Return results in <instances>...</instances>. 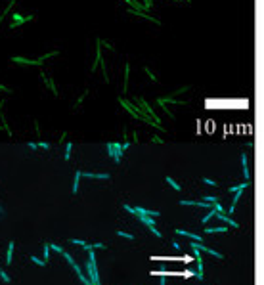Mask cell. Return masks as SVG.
<instances>
[{"instance_id": "obj_24", "label": "cell", "mask_w": 264, "mask_h": 285, "mask_svg": "<svg viewBox=\"0 0 264 285\" xmlns=\"http://www.w3.org/2000/svg\"><path fill=\"white\" fill-rule=\"evenodd\" d=\"M167 184H170V186H172V189H176V191H182V186H180L176 180H172L170 176H167Z\"/></svg>"}, {"instance_id": "obj_50", "label": "cell", "mask_w": 264, "mask_h": 285, "mask_svg": "<svg viewBox=\"0 0 264 285\" xmlns=\"http://www.w3.org/2000/svg\"><path fill=\"white\" fill-rule=\"evenodd\" d=\"M0 216H4V209L2 207H0Z\"/></svg>"}, {"instance_id": "obj_46", "label": "cell", "mask_w": 264, "mask_h": 285, "mask_svg": "<svg viewBox=\"0 0 264 285\" xmlns=\"http://www.w3.org/2000/svg\"><path fill=\"white\" fill-rule=\"evenodd\" d=\"M128 147H130V142H128V140H125V144H123V151H125V149H128Z\"/></svg>"}, {"instance_id": "obj_34", "label": "cell", "mask_w": 264, "mask_h": 285, "mask_svg": "<svg viewBox=\"0 0 264 285\" xmlns=\"http://www.w3.org/2000/svg\"><path fill=\"white\" fill-rule=\"evenodd\" d=\"M149 230H151V234H153V235H155V237H163V234H161L159 230H157V228H155V226H149Z\"/></svg>"}, {"instance_id": "obj_21", "label": "cell", "mask_w": 264, "mask_h": 285, "mask_svg": "<svg viewBox=\"0 0 264 285\" xmlns=\"http://www.w3.org/2000/svg\"><path fill=\"white\" fill-rule=\"evenodd\" d=\"M59 54V50H52V52H48V54H44V56H40V58H37L40 63H44L46 60H50V58H54V56H58Z\"/></svg>"}, {"instance_id": "obj_27", "label": "cell", "mask_w": 264, "mask_h": 285, "mask_svg": "<svg viewBox=\"0 0 264 285\" xmlns=\"http://www.w3.org/2000/svg\"><path fill=\"white\" fill-rule=\"evenodd\" d=\"M144 73H146V75H147V77L151 78V82H157V77H155V75L151 73V69H149V67H144Z\"/></svg>"}, {"instance_id": "obj_10", "label": "cell", "mask_w": 264, "mask_h": 285, "mask_svg": "<svg viewBox=\"0 0 264 285\" xmlns=\"http://www.w3.org/2000/svg\"><path fill=\"white\" fill-rule=\"evenodd\" d=\"M193 251V255L197 258V279H203V258H201V251H197V249H191Z\"/></svg>"}, {"instance_id": "obj_22", "label": "cell", "mask_w": 264, "mask_h": 285, "mask_svg": "<svg viewBox=\"0 0 264 285\" xmlns=\"http://www.w3.org/2000/svg\"><path fill=\"white\" fill-rule=\"evenodd\" d=\"M125 2L126 4H130V6H136L134 10H140V12H144V10H147L144 4H142V2H138V0H125Z\"/></svg>"}, {"instance_id": "obj_20", "label": "cell", "mask_w": 264, "mask_h": 285, "mask_svg": "<svg viewBox=\"0 0 264 285\" xmlns=\"http://www.w3.org/2000/svg\"><path fill=\"white\" fill-rule=\"evenodd\" d=\"M249 186H251V182L245 180V182H241V184H237V186H234V188H230L228 191H230V193H234V191H239V189H247Z\"/></svg>"}, {"instance_id": "obj_38", "label": "cell", "mask_w": 264, "mask_h": 285, "mask_svg": "<svg viewBox=\"0 0 264 285\" xmlns=\"http://www.w3.org/2000/svg\"><path fill=\"white\" fill-rule=\"evenodd\" d=\"M71 243H73V245H81V247H82L86 241H84V239H71Z\"/></svg>"}, {"instance_id": "obj_28", "label": "cell", "mask_w": 264, "mask_h": 285, "mask_svg": "<svg viewBox=\"0 0 264 285\" xmlns=\"http://www.w3.org/2000/svg\"><path fill=\"white\" fill-rule=\"evenodd\" d=\"M44 262H48V256H50V243H44Z\"/></svg>"}, {"instance_id": "obj_26", "label": "cell", "mask_w": 264, "mask_h": 285, "mask_svg": "<svg viewBox=\"0 0 264 285\" xmlns=\"http://www.w3.org/2000/svg\"><path fill=\"white\" fill-rule=\"evenodd\" d=\"M214 214H216V211H214V209H211V211H209V212L203 216V220H201V222H203V224H207L209 220H213V218H214Z\"/></svg>"}, {"instance_id": "obj_14", "label": "cell", "mask_w": 264, "mask_h": 285, "mask_svg": "<svg viewBox=\"0 0 264 285\" xmlns=\"http://www.w3.org/2000/svg\"><path fill=\"white\" fill-rule=\"evenodd\" d=\"M84 178H96V180H109L111 174H96V172H82Z\"/></svg>"}, {"instance_id": "obj_13", "label": "cell", "mask_w": 264, "mask_h": 285, "mask_svg": "<svg viewBox=\"0 0 264 285\" xmlns=\"http://www.w3.org/2000/svg\"><path fill=\"white\" fill-rule=\"evenodd\" d=\"M247 161H249L247 153H241V167H243V176H245V180L249 182V178H251V172H249V165H247Z\"/></svg>"}, {"instance_id": "obj_11", "label": "cell", "mask_w": 264, "mask_h": 285, "mask_svg": "<svg viewBox=\"0 0 264 285\" xmlns=\"http://www.w3.org/2000/svg\"><path fill=\"white\" fill-rule=\"evenodd\" d=\"M157 104H176V105H186L188 101L176 100V98H172V96H165V98H157Z\"/></svg>"}, {"instance_id": "obj_39", "label": "cell", "mask_w": 264, "mask_h": 285, "mask_svg": "<svg viewBox=\"0 0 264 285\" xmlns=\"http://www.w3.org/2000/svg\"><path fill=\"white\" fill-rule=\"evenodd\" d=\"M37 145H38V147H42V149H50V144H46V142H38Z\"/></svg>"}, {"instance_id": "obj_3", "label": "cell", "mask_w": 264, "mask_h": 285, "mask_svg": "<svg viewBox=\"0 0 264 285\" xmlns=\"http://www.w3.org/2000/svg\"><path fill=\"white\" fill-rule=\"evenodd\" d=\"M125 211H128L132 214H144V216H151V218H159V211H151V209H144V207H130V205H125Z\"/></svg>"}, {"instance_id": "obj_8", "label": "cell", "mask_w": 264, "mask_h": 285, "mask_svg": "<svg viewBox=\"0 0 264 285\" xmlns=\"http://www.w3.org/2000/svg\"><path fill=\"white\" fill-rule=\"evenodd\" d=\"M12 61L14 63H21V65H35V67H40L42 65L38 60H27V58H21V56H14Z\"/></svg>"}, {"instance_id": "obj_49", "label": "cell", "mask_w": 264, "mask_h": 285, "mask_svg": "<svg viewBox=\"0 0 264 285\" xmlns=\"http://www.w3.org/2000/svg\"><path fill=\"white\" fill-rule=\"evenodd\" d=\"M178 2H182V0H178ZM184 2H186V4H191V0H184Z\"/></svg>"}, {"instance_id": "obj_4", "label": "cell", "mask_w": 264, "mask_h": 285, "mask_svg": "<svg viewBox=\"0 0 264 285\" xmlns=\"http://www.w3.org/2000/svg\"><path fill=\"white\" fill-rule=\"evenodd\" d=\"M190 247H191V249H197V251H201V253H209V255H211V256H214V258H220V260L224 258V255H222V253H218V251H214V249H211V247H207V245H203V243L191 241V243H190Z\"/></svg>"}, {"instance_id": "obj_48", "label": "cell", "mask_w": 264, "mask_h": 285, "mask_svg": "<svg viewBox=\"0 0 264 285\" xmlns=\"http://www.w3.org/2000/svg\"><path fill=\"white\" fill-rule=\"evenodd\" d=\"M159 285H167V278H165V276H161V281H159Z\"/></svg>"}, {"instance_id": "obj_12", "label": "cell", "mask_w": 264, "mask_h": 285, "mask_svg": "<svg viewBox=\"0 0 264 285\" xmlns=\"http://www.w3.org/2000/svg\"><path fill=\"white\" fill-rule=\"evenodd\" d=\"M176 235H186V237H190L191 241H197V243H201V235H197V234H191V232H186V230H180V228H176L174 230Z\"/></svg>"}, {"instance_id": "obj_36", "label": "cell", "mask_w": 264, "mask_h": 285, "mask_svg": "<svg viewBox=\"0 0 264 285\" xmlns=\"http://www.w3.org/2000/svg\"><path fill=\"white\" fill-rule=\"evenodd\" d=\"M203 201H207V203H216V201H218V197H216V195H207Z\"/></svg>"}, {"instance_id": "obj_23", "label": "cell", "mask_w": 264, "mask_h": 285, "mask_svg": "<svg viewBox=\"0 0 264 285\" xmlns=\"http://www.w3.org/2000/svg\"><path fill=\"white\" fill-rule=\"evenodd\" d=\"M15 2H17V0H10V4H8V6L4 8V12H2V14H0V21H2V19H4V17L8 16V12H10V10H12V8H14V4H15Z\"/></svg>"}, {"instance_id": "obj_9", "label": "cell", "mask_w": 264, "mask_h": 285, "mask_svg": "<svg viewBox=\"0 0 264 285\" xmlns=\"http://www.w3.org/2000/svg\"><path fill=\"white\" fill-rule=\"evenodd\" d=\"M214 218H220L222 222H226L228 226H232V228H239V222H235L230 214H224V212H216L214 214Z\"/></svg>"}, {"instance_id": "obj_33", "label": "cell", "mask_w": 264, "mask_h": 285, "mask_svg": "<svg viewBox=\"0 0 264 285\" xmlns=\"http://www.w3.org/2000/svg\"><path fill=\"white\" fill-rule=\"evenodd\" d=\"M100 44H102V46H105L107 50H111V52H115V48H113V44H109V42H105V40H102V38H100Z\"/></svg>"}, {"instance_id": "obj_30", "label": "cell", "mask_w": 264, "mask_h": 285, "mask_svg": "<svg viewBox=\"0 0 264 285\" xmlns=\"http://www.w3.org/2000/svg\"><path fill=\"white\" fill-rule=\"evenodd\" d=\"M213 209H214L216 212H224V205H220V201H216V203L213 205Z\"/></svg>"}, {"instance_id": "obj_37", "label": "cell", "mask_w": 264, "mask_h": 285, "mask_svg": "<svg viewBox=\"0 0 264 285\" xmlns=\"http://www.w3.org/2000/svg\"><path fill=\"white\" fill-rule=\"evenodd\" d=\"M159 105H161V107H163V109H165V113H167V115H169V117H170V119H174V113H170V111H169V107H167V105H165V104H159Z\"/></svg>"}, {"instance_id": "obj_41", "label": "cell", "mask_w": 264, "mask_h": 285, "mask_svg": "<svg viewBox=\"0 0 264 285\" xmlns=\"http://www.w3.org/2000/svg\"><path fill=\"white\" fill-rule=\"evenodd\" d=\"M50 249H54V251H58V253H59V255L63 253V249H61L59 245H50Z\"/></svg>"}, {"instance_id": "obj_16", "label": "cell", "mask_w": 264, "mask_h": 285, "mask_svg": "<svg viewBox=\"0 0 264 285\" xmlns=\"http://www.w3.org/2000/svg\"><path fill=\"white\" fill-rule=\"evenodd\" d=\"M12 256H14V241H10L8 243V251H6V262H8V266L12 264Z\"/></svg>"}, {"instance_id": "obj_17", "label": "cell", "mask_w": 264, "mask_h": 285, "mask_svg": "<svg viewBox=\"0 0 264 285\" xmlns=\"http://www.w3.org/2000/svg\"><path fill=\"white\" fill-rule=\"evenodd\" d=\"M81 178H82V170H77V172H75V182H73V193L79 191V182H81Z\"/></svg>"}, {"instance_id": "obj_32", "label": "cell", "mask_w": 264, "mask_h": 285, "mask_svg": "<svg viewBox=\"0 0 264 285\" xmlns=\"http://www.w3.org/2000/svg\"><path fill=\"white\" fill-rule=\"evenodd\" d=\"M0 278H2V281H4V283H10V281H12V279H10V276H8V274H6L4 270H0Z\"/></svg>"}, {"instance_id": "obj_42", "label": "cell", "mask_w": 264, "mask_h": 285, "mask_svg": "<svg viewBox=\"0 0 264 285\" xmlns=\"http://www.w3.org/2000/svg\"><path fill=\"white\" fill-rule=\"evenodd\" d=\"M94 249H105V243H92Z\"/></svg>"}, {"instance_id": "obj_51", "label": "cell", "mask_w": 264, "mask_h": 285, "mask_svg": "<svg viewBox=\"0 0 264 285\" xmlns=\"http://www.w3.org/2000/svg\"><path fill=\"white\" fill-rule=\"evenodd\" d=\"M0 270H2V268H0Z\"/></svg>"}, {"instance_id": "obj_40", "label": "cell", "mask_w": 264, "mask_h": 285, "mask_svg": "<svg viewBox=\"0 0 264 285\" xmlns=\"http://www.w3.org/2000/svg\"><path fill=\"white\" fill-rule=\"evenodd\" d=\"M203 182H205V184H209V186H216V182L211 180V178H203Z\"/></svg>"}, {"instance_id": "obj_2", "label": "cell", "mask_w": 264, "mask_h": 285, "mask_svg": "<svg viewBox=\"0 0 264 285\" xmlns=\"http://www.w3.org/2000/svg\"><path fill=\"white\" fill-rule=\"evenodd\" d=\"M105 147H107L109 157H113L115 163H121V159H123V145H121L119 142H107Z\"/></svg>"}, {"instance_id": "obj_45", "label": "cell", "mask_w": 264, "mask_h": 285, "mask_svg": "<svg viewBox=\"0 0 264 285\" xmlns=\"http://www.w3.org/2000/svg\"><path fill=\"white\" fill-rule=\"evenodd\" d=\"M29 149H33V151H37V149H38V145H37V144H31V142H29Z\"/></svg>"}, {"instance_id": "obj_29", "label": "cell", "mask_w": 264, "mask_h": 285, "mask_svg": "<svg viewBox=\"0 0 264 285\" xmlns=\"http://www.w3.org/2000/svg\"><path fill=\"white\" fill-rule=\"evenodd\" d=\"M117 235H119V237H125V239H134V235H132V234H126V232H123V230H119Z\"/></svg>"}, {"instance_id": "obj_35", "label": "cell", "mask_w": 264, "mask_h": 285, "mask_svg": "<svg viewBox=\"0 0 264 285\" xmlns=\"http://www.w3.org/2000/svg\"><path fill=\"white\" fill-rule=\"evenodd\" d=\"M31 260L35 262V264H38V266H46V262H44V260H40V258H37V256H31Z\"/></svg>"}, {"instance_id": "obj_31", "label": "cell", "mask_w": 264, "mask_h": 285, "mask_svg": "<svg viewBox=\"0 0 264 285\" xmlns=\"http://www.w3.org/2000/svg\"><path fill=\"white\" fill-rule=\"evenodd\" d=\"M86 96H88V90H84V92H82V96H81L79 100H77V104H75V107H79V105L82 104V101H84V98H86Z\"/></svg>"}, {"instance_id": "obj_19", "label": "cell", "mask_w": 264, "mask_h": 285, "mask_svg": "<svg viewBox=\"0 0 264 285\" xmlns=\"http://www.w3.org/2000/svg\"><path fill=\"white\" fill-rule=\"evenodd\" d=\"M228 228L222 226V228H205V234H226Z\"/></svg>"}, {"instance_id": "obj_44", "label": "cell", "mask_w": 264, "mask_h": 285, "mask_svg": "<svg viewBox=\"0 0 264 285\" xmlns=\"http://www.w3.org/2000/svg\"><path fill=\"white\" fill-rule=\"evenodd\" d=\"M144 6H146V8L149 10V8L153 6V0H144Z\"/></svg>"}, {"instance_id": "obj_6", "label": "cell", "mask_w": 264, "mask_h": 285, "mask_svg": "<svg viewBox=\"0 0 264 285\" xmlns=\"http://www.w3.org/2000/svg\"><path fill=\"white\" fill-rule=\"evenodd\" d=\"M40 78L44 81V86H46V88H50V90H52V94L56 96V98H59V92H58V88H56V82H54L50 77H46V75H44V71H40Z\"/></svg>"}, {"instance_id": "obj_1", "label": "cell", "mask_w": 264, "mask_h": 285, "mask_svg": "<svg viewBox=\"0 0 264 285\" xmlns=\"http://www.w3.org/2000/svg\"><path fill=\"white\" fill-rule=\"evenodd\" d=\"M132 101H134V104H136V105H138V107H140L142 111H144V113H146L147 117H151V119L155 121L157 124H161V119L157 117V113H155V111L151 109V105L147 104V101H146L144 98H140V96H134V98H132Z\"/></svg>"}, {"instance_id": "obj_5", "label": "cell", "mask_w": 264, "mask_h": 285, "mask_svg": "<svg viewBox=\"0 0 264 285\" xmlns=\"http://www.w3.org/2000/svg\"><path fill=\"white\" fill-rule=\"evenodd\" d=\"M33 19H35V16H21V14L14 12L12 14V23H10V29H15V27L27 23V21H33Z\"/></svg>"}, {"instance_id": "obj_47", "label": "cell", "mask_w": 264, "mask_h": 285, "mask_svg": "<svg viewBox=\"0 0 264 285\" xmlns=\"http://www.w3.org/2000/svg\"><path fill=\"white\" fill-rule=\"evenodd\" d=\"M4 104H6V100H0V117H2V107H4Z\"/></svg>"}, {"instance_id": "obj_7", "label": "cell", "mask_w": 264, "mask_h": 285, "mask_svg": "<svg viewBox=\"0 0 264 285\" xmlns=\"http://www.w3.org/2000/svg\"><path fill=\"white\" fill-rule=\"evenodd\" d=\"M128 14H134V16H138V17H144V19L151 21V23H155V25H161V21H159L157 17H151V16H147L146 12H140V10H134V8H128Z\"/></svg>"}, {"instance_id": "obj_52", "label": "cell", "mask_w": 264, "mask_h": 285, "mask_svg": "<svg viewBox=\"0 0 264 285\" xmlns=\"http://www.w3.org/2000/svg\"><path fill=\"white\" fill-rule=\"evenodd\" d=\"M98 285H100V283H98Z\"/></svg>"}, {"instance_id": "obj_25", "label": "cell", "mask_w": 264, "mask_h": 285, "mask_svg": "<svg viewBox=\"0 0 264 285\" xmlns=\"http://www.w3.org/2000/svg\"><path fill=\"white\" fill-rule=\"evenodd\" d=\"M71 149H73V142H67V144H65V161H69V159H71Z\"/></svg>"}, {"instance_id": "obj_43", "label": "cell", "mask_w": 264, "mask_h": 285, "mask_svg": "<svg viewBox=\"0 0 264 285\" xmlns=\"http://www.w3.org/2000/svg\"><path fill=\"white\" fill-rule=\"evenodd\" d=\"M151 142H155V144H163V140L159 138V136H151Z\"/></svg>"}, {"instance_id": "obj_18", "label": "cell", "mask_w": 264, "mask_h": 285, "mask_svg": "<svg viewBox=\"0 0 264 285\" xmlns=\"http://www.w3.org/2000/svg\"><path fill=\"white\" fill-rule=\"evenodd\" d=\"M128 75H130V63H125V82H123V92L128 88Z\"/></svg>"}, {"instance_id": "obj_15", "label": "cell", "mask_w": 264, "mask_h": 285, "mask_svg": "<svg viewBox=\"0 0 264 285\" xmlns=\"http://www.w3.org/2000/svg\"><path fill=\"white\" fill-rule=\"evenodd\" d=\"M138 220H140V222H144L147 228H149V226H155V222H157V220H153L151 216H144V214H138Z\"/></svg>"}]
</instances>
